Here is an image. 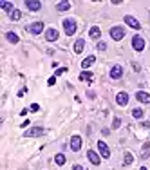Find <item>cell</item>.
Listing matches in <instances>:
<instances>
[{"label":"cell","mask_w":150,"mask_h":170,"mask_svg":"<svg viewBox=\"0 0 150 170\" xmlns=\"http://www.w3.org/2000/svg\"><path fill=\"white\" fill-rule=\"evenodd\" d=\"M63 27H65V33H67V35H69V36H72L74 35V33H76V20H72V18H65L63 20Z\"/></svg>","instance_id":"6da1fadb"},{"label":"cell","mask_w":150,"mask_h":170,"mask_svg":"<svg viewBox=\"0 0 150 170\" xmlns=\"http://www.w3.org/2000/svg\"><path fill=\"white\" fill-rule=\"evenodd\" d=\"M44 134H45L44 127H33V128H29V130L24 134V138H36V136H44Z\"/></svg>","instance_id":"7a4b0ae2"},{"label":"cell","mask_w":150,"mask_h":170,"mask_svg":"<svg viewBox=\"0 0 150 170\" xmlns=\"http://www.w3.org/2000/svg\"><path fill=\"white\" fill-rule=\"evenodd\" d=\"M110 36H112V40L118 42V40H121V38L125 36V29H123V27H118V25H116V27H112V29H110Z\"/></svg>","instance_id":"3957f363"},{"label":"cell","mask_w":150,"mask_h":170,"mask_svg":"<svg viewBox=\"0 0 150 170\" xmlns=\"http://www.w3.org/2000/svg\"><path fill=\"white\" fill-rule=\"evenodd\" d=\"M132 47H134V51H143L145 49V40H143L141 36H134L132 38Z\"/></svg>","instance_id":"277c9868"},{"label":"cell","mask_w":150,"mask_h":170,"mask_svg":"<svg viewBox=\"0 0 150 170\" xmlns=\"http://www.w3.org/2000/svg\"><path fill=\"white\" fill-rule=\"evenodd\" d=\"M98 148H100V154L103 156L105 159H107V158H110V150H108V147H107L105 141H98Z\"/></svg>","instance_id":"5b68a950"},{"label":"cell","mask_w":150,"mask_h":170,"mask_svg":"<svg viewBox=\"0 0 150 170\" xmlns=\"http://www.w3.org/2000/svg\"><path fill=\"white\" fill-rule=\"evenodd\" d=\"M42 31H44V22H35L29 25V33H33V35H40Z\"/></svg>","instance_id":"8992f818"},{"label":"cell","mask_w":150,"mask_h":170,"mask_svg":"<svg viewBox=\"0 0 150 170\" xmlns=\"http://www.w3.org/2000/svg\"><path fill=\"white\" fill-rule=\"evenodd\" d=\"M121 76H123V69H121V65H114L110 69V78L112 80H119Z\"/></svg>","instance_id":"52a82bcc"},{"label":"cell","mask_w":150,"mask_h":170,"mask_svg":"<svg viewBox=\"0 0 150 170\" xmlns=\"http://www.w3.org/2000/svg\"><path fill=\"white\" fill-rule=\"evenodd\" d=\"M116 101H118V105H121V107H125V105L128 103V94H127L125 91H121V92H118V96H116Z\"/></svg>","instance_id":"ba28073f"},{"label":"cell","mask_w":150,"mask_h":170,"mask_svg":"<svg viewBox=\"0 0 150 170\" xmlns=\"http://www.w3.org/2000/svg\"><path fill=\"white\" fill-rule=\"evenodd\" d=\"M71 148H72V152H78L81 148V138L80 136H72L71 138Z\"/></svg>","instance_id":"9c48e42d"},{"label":"cell","mask_w":150,"mask_h":170,"mask_svg":"<svg viewBox=\"0 0 150 170\" xmlns=\"http://www.w3.org/2000/svg\"><path fill=\"white\" fill-rule=\"evenodd\" d=\"M87 158H89V161H91L92 165H100V163H101V158H100V156L94 152V150H89V152H87Z\"/></svg>","instance_id":"30bf717a"},{"label":"cell","mask_w":150,"mask_h":170,"mask_svg":"<svg viewBox=\"0 0 150 170\" xmlns=\"http://www.w3.org/2000/svg\"><path fill=\"white\" fill-rule=\"evenodd\" d=\"M136 98H138L141 103H148V101H150V94L147 91H138V92H136Z\"/></svg>","instance_id":"8fae6325"},{"label":"cell","mask_w":150,"mask_h":170,"mask_svg":"<svg viewBox=\"0 0 150 170\" xmlns=\"http://www.w3.org/2000/svg\"><path fill=\"white\" fill-rule=\"evenodd\" d=\"M125 22H127V25L134 27V29H139V27H141V24H139L134 16H130V15H127V16H125Z\"/></svg>","instance_id":"7c38bea8"},{"label":"cell","mask_w":150,"mask_h":170,"mask_svg":"<svg viewBox=\"0 0 150 170\" xmlns=\"http://www.w3.org/2000/svg\"><path fill=\"white\" fill-rule=\"evenodd\" d=\"M58 36H60V35H58V31H56V29H47V31H45V38L49 40V42H54V40H58Z\"/></svg>","instance_id":"4fadbf2b"},{"label":"cell","mask_w":150,"mask_h":170,"mask_svg":"<svg viewBox=\"0 0 150 170\" xmlns=\"http://www.w3.org/2000/svg\"><path fill=\"white\" fill-rule=\"evenodd\" d=\"M25 5H27L31 11H38L40 8H42V4H40L38 0H25Z\"/></svg>","instance_id":"5bb4252c"},{"label":"cell","mask_w":150,"mask_h":170,"mask_svg":"<svg viewBox=\"0 0 150 170\" xmlns=\"http://www.w3.org/2000/svg\"><path fill=\"white\" fill-rule=\"evenodd\" d=\"M100 35H101L100 27H98V25H92V27H91V31H89V36H91L92 40H98V38H100Z\"/></svg>","instance_id":"9a60e30c"},{"label":"cell","mask_w":150,"mask_h":170,"mask_svg":"<svg viewBox=\"0 0 150 170\" xmlns=\"http://www.w3.org/2000/svg\"><path fill=\"white\" fill-rule=\"evenodd\" d=\"M94 62H96V56H92V54H91V56H87L83 62H81V67H83V69H89Z\"/></svg>","instance_id":"2e32d148"},{"label":"cell","mask_w":150,"mask_h":170,"mask_svg":"<svg viewBox=\"0 0 150 170\" xmlns=\"http://www.w3.org/2000/svg\"><path fill=\"white\" fill-rule=\"evenodd\" d=\"M0 8H2L5 13H9V15L15 11V9H13V4H11V2H4V0H0Z\"/></svg>","instance_id":"e0dca14e"},{"label":"cell","mask_w":150,"mask_h":170,"mask_svg":"<svg viewBox=\"0 0 150 170\" xmlns=\"http://www.w3.org/2000/svg\"><path fill=\"white\" fill-rule=\"evenodd\" d=\"M83 45H85V40H76V44H74V53L76 54H80L81 51H83Z\"/></svg>","instance_id":"ac0fdd59"},{"label":"cell","mask_w":150,"mask_h":170,"mask_svg":"<svg viewBox=\"0 0 150 170\" xmlns=\"http://www.w3.org/2000/svg\"><path fill=\"white\" fill-rule=\"evenodd\" d=\"M5 38H7L11 44H18V40H20V38H18V35H16V33H13V31H9L7 35H5Z\"/></svg>","instance_id":"d6986e66"},{"label":"cell","mask_w":150,"mask_h":170,"mask_svg":"<svg viewBox=\"0 0 150 170\" xmlns=\"http://www.w3.org/2000/svg\"><path fill=\"white\" fill-rule=\"evenodd\" d=\"M80 80H81V81H91V80H92V72L83 71V72L80 74Z\"/></svg>","instance_id":"ffe728a7"},{"label":"cell","mask_w":150,"mask_h":170,"mask_svg":"<svg viewBox=\"0 0 150 170\" xmlns=\"http://www.w3.org/2000/svg\"><path fill=\"white\" fill-rule=\"evenodd\" d=\"M54 161H56V165L62 167L63 163H65V156L63 154H56V156H54Z\"/></svg>","instance_id":"44dd1931"},{"label":"cell","mask_w":150,"mask_h":170,"mask_svg":"<svg viewBox=\"0 0 150 170\" xmlns=\"http://www.w3.org/2000/svg\"><path fill=\"white\" fill-rule=\"evenodd\" d=\"M69 8H71V4H69V2H60V4L56 5V9H58V11H67Z\"/></svg>","instance_id":"7402d4cb"},{"label":"cell","mask_w":150,"mask_h":170,"mask_svg":"<svg viewBox=\"0 0 150 170\" xmlns=\"http://www.w3.org/2000/svg\"><path fill=\"white\" fill-rule=\"evenodd\" d=\"M9 16H11V20H13V22H15V20H20V16H22V13H20L18 9H15V11H13Z\"/></svg>","instance_id":"603a6c76"},{"label":"cell","mask_w":150,"mask_h":170,"mask_svg":"<svg viewBox=\"0 0 150 170\" xmlns=\"http://www.w3.org/2000/svg\"><path fill=\"white\" fill-rule=\"evenodd\" d=\"M132 161H134L132 154L130 152H125V165H132Z\"/></svg>","instance_id":"cb8c5ba5"},{"label":"cell","mask_w":150,"mask_h":170,"mask_svg":"<svg viewBox=\"0 0 150 170\" xmlns=\"http://www.w3.org/2000/svg\"><path fill=\"white\" fill-rule=\"evenodd\" d=\"M132 116H134V118H143V109H134V111H132Z\"/></svg>","instance_id":"d4e9b609"},{"label":"cell","mask_w":150,"mask_h":170,"mask_svg":"<svg viewBox=\"0 0 150 170\" xmlns=\"http://www.w3.org/2000/svg\"><path fill=\"white\" fill-rule=\"evenodd\" d=\"M121 125V119L119 118H114V121H112V128H118Z\"/></svg>","instance_id":"484cf974"},{"label":"cell","mask_w":150,"mask_h":170,"mask_svg":"<svg viewBox=\"0 0 150 170\" xmlns=\"http://www.w3.org/2000/svg\"><path fill=\"white\" fill-rule=\"evenodd\" d=\"M98 49H100V51H105V49H107V44H105V42H100V44H98Z\"/></svg>","instance_id":"4316f807"},{"label":"cell","mask_w":150,"mask_h":170,"mask_svg":"<svg viewBox=\"0 0 150 170\" xmlns=\"http://www.w3.org/2000/svg\"><path fill=\"white\" fill-rule=\"evenodd\" d=\"M29 109H31L33 112H36V111H40V105H38V103H33V105H31Z\"/></svg>","instance_id":"83f0119b"},{"label":"cell","mask_w":150,"mask_h":170,"mask_svg":"<svg viewBox=\"0 0 150 170\" xmlns=\"http://www.w3.org/2000/svg\"><path fill=\"white\" fill-rule=\"evenodd\" d=\"M47 83H49V85H54V83H56V76H52V78H49V80H47Z\"/></svg>","instance_id":"f1b7e54d"},{"label":"cell","mask_w":150,"mask_h":170,"mask_svg":"<svg viewBox=\"0 0 150 170\" xmlns=\"http://www.w3.org/2000/svg\"><path fill=\"white\" fill-rule=\"evenodd\" d=\"M67 69H65V67H62V69H56V76H60V74H63Z\"/></svg>","instance_id":"f546056e"},{"label":"cell","mask_w":150,"mask_h":170,"mask_svg":"<svg viewBox=\"0 0 150 170\" xmlns=\"http://www.w3.org/2000/svg\"><path fill=\"white\" fill-rule=\"evenodd\" d=\"M72 168H74V170H83V168H81V165H74Z\"/></svg>","instance_id":"4dcf8cb0"},{"label":"cell","mask_w":150,"mask_h":170,"mask_svg":"<svg viewBox=\"0 0 150 170\" xmlns=\"http://www.w3.org/2000/svg\"><path fill=\"white\" fill-rule=\"evenodd\" d=\"M141 170H148V168H147V167H141Z\"/></svg>","instance_id":"1f68e13d"}]
</instances>
